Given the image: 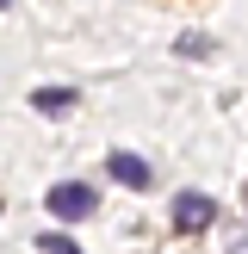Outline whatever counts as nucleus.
<instances>
[{"label":"nucleus","instance_id":"f257e3e1","mask_svg":"<svg viewBox=\"0 0 248 254\" xmlns=\"http://www.w3.org/2000/svg\"><path fill=\"white\" fill-rule=\"evenodd\" d=\"M93 186H81V180H62V186H50V211H56L62 223H81V217H93Z\"/></svg>","mask_w":248,"mask_h":254},{"label":"nucleus","instance_id":"f03ea898","mask_svg":"<svg viewBox=\"0 0 248 254\" xmlns=\"http://www.w3.org/2000/svg\"><path fill=\"white\" fill-rule=\"evenodd\" d=\"M211 217H217V198L211 192H174V230L180 236H198Z\"/></svg>","mask_w":248,"mask_h":254},{"label":"nucleus","instance_id":"7ed1b4c3","mask_svg":"<svg viewBox=\"0 0 248 254\" xmlns=\"http://www.w3.org/2000/svg\"><path fill=\"white\" fill-rule=\"evenodd\" d=\"M106 174H112L118 186H130V192H143V186H149V161H143V155H124V149H112Z\"/></svg>","mask_w":248,"mask_h":254},{"label":"nucleus","instance_id":"20e7f679","mask_svg":"<svg viewBox=\"0 0 248 254\" xmlns=\"http://www.w3.org/2000/svg\"><path fill=\"white\" fill-rule=\"evenodd\" d=\"M31 106L56 118V112H68V106H74V87H37V93H31Z\"/></svg>","mask_w":248,"mask_h":254},{"label":"nucleus","instance_id":"39448f33","mask_svg":"<svg viewBox=\"0 0 248 254\" xmlns=\"http://www.w3.org/2000/svg\"><path fill=\"white\" fill-rule=\"evenodd\" d=\"M37 248H44V254H81V248H74V242H68V236H62V230H50V236H37Z\"/></svg>","mask_w":248,"mask_h":254},{"label":"nucleus","instance_id":"423d86ee","mask_svg":"<svg viewBox=\"0 0 248 254\" xmlns=\"http://www.w3.org/2000/svg\"><path fill=\"white\" fill-rule=\"evenodd\" d=\"M205 50H211V44H205L198 31H186V37H180V56H205Z\"/></svg>","mask_w":248,"mask_h":254},{"label":"nucleus","instance_id":"0eeeda50","mask_svg":"<svg viewBox=\"0 0 248 254\" xmlns=\"http://www.w3.org/2000/svg\"><path fill=\"white\" fill-rule=\"evenodd\" d=\"M6 6H12V0H0V12H6Z\"/></svg>","mask_w":248,"mask_h":254}]
</instances>
